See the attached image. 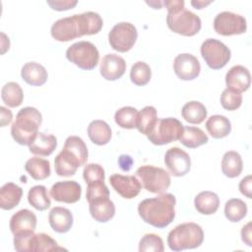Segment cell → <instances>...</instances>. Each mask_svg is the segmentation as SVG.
<instances>
[{
    "mask_svg": "<svg viewBox=\"0 0 252 252\" xmlns=\"http://www.w3.org/2000/svg\"><path fill=\"white\" fill-rule=\"evenodd\" d=\"M175 197L170 193H162L155 198L143 200L138 206L142 220L158 228L167 226L175 218Z\"/></svg>",
    "mask_w": 252,
    "mask_h": 252,
    "instance_id": "6da1fadb",
    "label": "cell"
},
{
    "mask_svg": "<svg viewBox=\"0 0 252 252\" xmlns=\"http://www.w3.org/2000/svg\"><path fill=\"white\" fill-rule=\"evenodd\" d=\"M163 4L167 8L166 24L174 32L192 36L201 30V19L193 12L186 10L183 0H168Z\"/></svg>",
    "mask_w": 252,
    "mask_h": 252,
    "instance_id": "7a4b0ae2",
    "label": "cell"
},
{
    "mask_svg": "<svg viewBox=\"0 0 252 252\" xmlns=\"http://www.w3.org/2000/svg\"><path fill=\"white\" fill-rule=\"evenodd\" d=\"M41 121V113L36 108L27 106L20 109L11 126L13 139L20 145L30 146L38 134Z\"/></svg>",
    "mask_w": 252,
    "mask_h": 252,
    "instance_id": "3957f363",
    "label": "cell"
},
{
    "mask_svg": "<svg viewBox=\"0 0 252 252\" xmlns=\"http://www.w3.org/2000/svg\"><path fill=\"white\" fill-rule=\"evenodd\" d=\"M204 240L202 227L195 222H184L176 225L167 235V244L173 251L199 247Z\"/></svg>",
    "mask_w": 252,
    "mask_h": 252,
    "instance_id": "277c9868",
    "label": "cell"
},
{
    "mask_svg": "<svg viewBox=\"0 0 252 252\" xmlns=\"http://www.w3.org/2000/svg\"><path fill=\"white\" fill-rule=\"evenodd\" d=\"M14 247L19 252H45L63 250L57 242L46 233L34 231L14 235Z\"/></svg>",
    "mask_w": 252,
    "mask_h": 252,
    "instance_id": "5b68a950",
    "label": "cell"
},
{
    "mask_svg": "<svg viewBox=\"0 0 252 252\" xmlns=\"http://www.w3.org/2000/svg\"><path fill=\"white\" fill-rule=\"evenodd\" d=\"M183 128V124L176 118H158L156 125L147 137L154 145H165L179 140Z\"/></svg>",
    "mask_w": 252,
    "mask_h": 252,
    "instance_id": "8992f818",
    "label": "cell"
},
{
    "mask_svg": "<svg viewBox=\"0 0 252 252\" xmlns=\"http://www.w3.org/2000/svg\"><path fill=\"white\" fill-rule=\"evenodd\" d=\"M66 57L81 69L93 70L98 63L99 53L94 43L82 40L68 47Z\"/></svg>",
    "mask_w": 252,
    "mask_h": 252,
    "instance_id": "52a82bcc",
    "label": "cell"
},
{
    "mask_svg": "<svg viewBox=\"0 0 252 252\" xmlns=\"http://www.w3.org/2000/svg\"><path fill=\"white\" fill-rule=\"evenodd\" d=\"M136 175L142 181L143 187L152 193H162L170 185V175L161 167L142 165L136 170Z\"/></svg>",
    "mask_w": 252,
    "mask_h": 252,
    "instance_id": "ba28073f",
    "label": "cell"
},
{
    "mask_svg": "<svg viewBox=\"0 0 252 252\" xmlns=\"http://www.w3.org/2000/svg\"><path fill=\"white\" fill-rule=\"evenodd\" d=\"M201 54L207 65L214 70L223 68L231 55L229 48L216 38H208L202 43Z\"/></svg>",
    "mask_w": 252,
    "mask_h": 252,
    "instance_id": "9c48e42d",
    "label": "cell"
},
{
    "mask_svg": "<svg viewBox=\"0 0 252 252\" xmlns=\"http://www.w3.org/2000/svg\"><path fill=\"white\" fill-rule=\"evenodd\" d=\"M138 36L135 26L128 22L116 24L108 33L110 46L118 52L129 51L136 42Z\"/></svg>",
    "mask_w": 252,
    "mask_h": 252,
    "instance_id": "30bf717a",
    "label": "cell"
},
{
    "mask_svg": "<svg viewBox=\"0 0 252 252\" xmlns=\"http://www.w3.org/2000/svg\"><path fill=\"white\" fill-rule=\"evenodd\" d=\"M214 29L221 35L240 34L246 32L247 24L243 16L232 12H220L214 20Z\"/></svg>",
    "mask_w": 252,
    "mask_h": 252,
    "instance_id": "8fae6325",
    "label": "cell"
},
{
    "mask_svg": "<svg viewBox=\"0 0 252 252\" xmlns=\"http://www.w3.org/2000/svg\"><path fill=\"white\" fill-rule=\"evenodd\" d=\"M164 163L173 176H184L190 170L191 158L189 155L178 147L170 148L164 155Z\"/></svg>",
    "mask_w": 252,
    "mask_h": 252,
    "instance_id": "7c38bea8",
    "label": "cell"
},
{
    "mask_svg": "<svg viewBox=\"0 0 252 252\" xmlns=\"http://www.w3.org/2000/svg\"><path fill=\"white\" fill-rule=\"evenodd\" d=\"M173 69L176 76L183 81H190L197 78L201 71L199 60L192 54H178L173 61Z\"/></svg>",
    "mask_w": 252,
    "mask_h": 252,
    "instance_id": "4fadbf2b",
    "label": "cell"
},
{
    "mask_svg": "<svg viewBox=\"0 0 252 252\" xmlns=\"http://www.w3.org/2000/svg\"><path fill=\"white\" fill-rule=\"evenodd\" d=\"M82 194L81 185L74 180L59 181L52 185L50 196L57 202L73 204L80 200Z\"/></svg>",
    "mask_w": 252,
    "mask_h": 252,
    "instance_id": "5bb4252c",
    "label": "cell"
},
{
    "mask_svg": "<svg viewBox=\"0 0 252 252\" xmlns=\"http://www.w3.org/2000/svg\"><path fill=\"white\" fill-rule=\"evenodd\" d=\"M109 183L116 193L124 199H133L141 191V183L136 176L112 174L109 177Z\"/></svg>",
    "mask_w": 252,
    "mask_h": 252,
    "instance_id": "9a60e30c",
    "label": "cell"
},
{
    "mask_svg": "<svg viewBox=\"0 0 252 252\" xmlns=\"http://www.w3.org/2000/svg\"><path fill=\"white\" fill-rule=\"evenodd\" d=\"M100 75L107 81H115L121 78L126 71L125 60L114 53L104 55L100 62Z\"/></svg>",
    "mask_w": 252,
    "mask_h": 252,
    "instance_id": "2e32d148",
    "label": "cell"
},
{
    "mask_svg": "<svg viewBox=\"0 0 252 252\" xmlns=\"http://www.w3.org/2000/svg\"><path fill=\"white\" fill-rule=\"evenodd\" d=\"M51 35L58 41H69L79 37L76 16L66 17L57 20L51 27Z\"/></svg>",
    "mask_w": 252,
    "mask_h": 252,
    "instance_id": "e0dca14e",
    "label": "cell"
},
{
    "mask_svg": "<svg viewBox=\"0 0 252 252\" xmlns=\"http://www.w3.org/2000/svg\"><path fill=\"white\" fill-rule=\"evenodd\" d=\"M225 84L228 89L242 93L248 90L251 84V75L249 70L242 65L231 67L225 75Z\"/></svg>",
    "mask_w": 252,
    "mask_h": 252,
    "instance_id": "ac0fdd59",
    "label": "cell"
},
{
    "mask_svg": "<svg viewBox=\"0 0 252 252\" xmlns=\"http://www.w3.org/2000/svg\"><path fill=\"white\" fill-rule=\"evenodd\" d=\"M35 227L36 217L28 209L18 211L10 220V229L14 235L34 231Z\"/></svg>",
    "mask_w": 252,
    "mask_h": 252,
    "instance_id": "d6986e66",
    "label": "cell"
},
{
    "mask_svg": "<svg viewBox=\"0 0 252 252\" xmlns=\"http://www.w3.org/2000/svg\"><path fill=\"white\" fill-rule=\"evenodd\" d=\"M77 26L79 31V37L83 35H91L97 33L103 25L102 19L99 14L95 12H85L82 14H76Z\"/></svg>",
    "mask_w": 252,
    "mask_h": 252,
    "instance_id": "ffe728a7",
    "label": "cell"
},
{
    "mask_svg": "<svg viewBox=\"0 0 252 252\" xmlns=\"http://www.w3.org/2000/svg\"><path fill=\"white\" fill-rule=\"evenodd\" d=\"M48 220L51 228L58 233H65L73 225V215L70 210L63 207H54L51 209Z\"/></svg>",
    "mask_w": 252,
    "mask_h": 252,
    "instance_id": "44dd1931",
    "label": "cell"
},
{
    "mask_svg": "<svg viewBox=\"0 0 252 252\" xmlns=\"http://www.w3.org/2000/svg\"><path fill=\"white\" fill-rule=\"evenodd\" d=\"M89 205L91 216L98 222H106L115 215V206L109 197L95 199Z\"/></svg>",
    "mask_w": 252,
    "mask_h": 252,
    "instance_id": "7402d4cb",
    "label": "cell"
},
{
    "mask_svg": "<svg viewBox=\"0 0 252 252\" xmlns=\"http://www.w3.org/2000/svg\"><path fill=\"white\" fill-rule=\"evenodd\" d=\"M23 80L32 86H42L48 78L46 69L36 62L26 63L21 71Z\"/></svg>",
    "mask_w": 252,
    "mask_h": 252,
    "instance_id": "603a6c76",
    "label": "cell"
},
{
    "mask_svg": "<svg viewBox=\"0 0 252 252\" xmlns=\"http://www.w3.org/2000/svg\"><path fill=\"white\" fill-rule=\"evenodd\" d=\"M57 146V139L52 134L38 132L34 140L29 146L30 152L36 156L47 157L51 155Z\"/></svg>",
    "mask_w": 252,
    "mask_h": 252,
    "instance_id": "cb8c5ba5",
    "label": "cell"
},
{
    "mask_svg": "<svg viewBox=\"0 0 252 252\" xmlns=\"http://www.w3.org/2000/svg\"><path fill=\"white\" fill-rule=\"evenodd\" d=\"M23 189L13 182L4 184L0 189V207L3 210H12L20 203Z\"/></svg>",
    "mask_w": 252,
    "mask_h": 252,
    "instance_id": "d4e9b609",
    "label": "cell"
},
{
    "mask_svg": "<svg viewBox=\"0 0 252 252\" xmlns=\"http://www.w3.org/2000/svg\"><path fill=\"white\" fill-rule=\"evenodd\" d=\"M196 210L202 215L215 214L220 206L219 196L212 191L200 192L194 199Z\"/></svg>",
    "mask_w": 252,
    "mask_h": 252,
    "instance_id": "484cf974",
    "label": "cell"
},
{
    "mask_svg": "<svg viewBox=\"0 0 252 252\" xmlns=\"http://www.w3.org/2000/svg\"><path fill=\"white\" fill-rule=\"evenodd\" d=\"M88 135L91 141L98 146L107 144L111 139V129L103 120H94L88 126Z\"/></svg>",
    "mask_w": 252,
    "mask_h": 252,
    "instance_id": "4316f807",
    "label": "cell"
},
{
    "mask_svg": "<svg viewBox=\"0 0 252 252\" xmlns=\"http://www.w3.org/2000/svg\"><path fill=\"white\" fill-rule=\"evenodd\" d=\"M206 129L215 139L226 137L231 131V124L228 118L223 115H212L206 122Z\"/></svg>",
    "mask_w": 252,
    "mask_h": 252,
    "instance_id": "83f0119b",
    "label": "cell"
},
{
    "mask_svg": "<svg viewBox=\"0 0 252 252\" xmlns=\"http://www.w3.org/2000/svg\"><path fill=\"white\" fill-rule=\"evenodd\" d=\"M80 163L71 157L66 151L62 150L54 159V168L55 172L59 176H71L74 175L80 167Z\"/></svg>",
    "mask_w": 252,
    "mask_h": 252,
    "instance_id": "f1b7e54d",
    "label": "cell"
},
{
    "mask_svg": "<svg viewBox=\"0 0 252 252\" xmlns=\"http://www.w3.org/2000/svg\"><path fill=\"white\" fill-rule=\"evenodd\" d=\"M179 141L186 148L195 149L206 144L209 141V138L205 132L198 127L184 126Z\"/></svg>",
    "mask_w": 252,
    "mask_h": 252,
    "instance_id": "f546056e",
    "label": "cell"
},
{
    "mask_svg": "<svg viewBox=\"0 0 252 252\" xmlns=\"http://www.w3.org/2000/svg\"><path fill=\"white\" fill-rule=\"evenodd\" d=\"M243 168V162L241 156L235 151L226 152L221 159V170L222 173L229 177H237Z\"/></svg>",
    "mask_w": 252,
    "mask_h": 252,
    "instance_id": "4dcf8cb0",
    "label": "cell"
},
{
    "mask_svg": "<svg viewBox=\"0 0 252 252\" xmlns=\"http://www.w3.org/2000/svg\"><path fill=\"white\" fill-rule=\"evenodd\" d=\"M25 169L35 180H43L50 175L49 161L38 157L28 159L25 164Z\"/></svg>",
    "mask_w": 252,
    "mask_h": 252,
    "instance_id": "1f68e13d",
    "label": "cell"
},
{
    "mask_svg": "<svg viewBox=\"0 0 252 252\" xmlns=\"http://www.w3.org/2000/svg\"><path fill=\"white\" fill-rule=\"evenodd\" d=\"M182 117L191 124H200L207 117V108L200 101L186 102L181 110Z\"/></svg>",
    "mask_w": 252,
    "mask_h": 252,
    "instance_id": "d6a6232c",
    "label": "cell"
},
{
    "mask_svg": "<svg viewBox=\"0 0 252 252\" xmlns=\"http://www.w3.org/2000/svg\"><path fill=\"white\" fill-rule=\"evenodd\" d=\"M63 149L72 155L82 165L87 162L88 149L82 138L78 136H69L64 144Z\"/></svg>",
    "mask_w": 252,
    "mask_h": 252,
    "instance_id": "836d02e7",
    "label": "cell"
},
{
    "mask_svg": "<svg viewBox=\"0 0 252 252\" xmlns=\"http://www.w3.org/2000/svg\"><path fill=\"white\" fill-rule=\"evenodd\" d=\"M1 97L9 107H17L22 104L24 94L21 86L15 82L5 84L1 90Z\"/></svg>",
    "mask_w": 252,
    "mask_h": 252,
    "instance_id": "e575fe53",
    "label": "cell"
},
{
    "mask_svg": "<svg viewBox=\"0 0 252 252\" xmlns=\"http://www.w3.org/2000/svg\"><path fill=\"white\" fill-rule=\"evenodd\" d=\"M28 201L37 211H44L51 205L45 186L35 185L29 190Z\"/></svg>",
    "mask_w": 252,
    "mask_h": 252,
    "instance_id": "d590c367",
    "label": "cell"
},
{
    "mask_svg": "<svg viewBox=\"0 0 252 252\" xmlns=\"http://www.w3.org/2000/svg\"><path fill=\"white\" fill-rule=\"evenodd\" d=\"M158 121L157 109L154 106H145L138 114L137 129L140 133L148 135Z\"/></svg>",
    "mask_w": 252,
    "mask_h": 252,
    "instance_id": "8d00e7d4",
    "label": "cell"
},
{
    "mask_svg": "<svg viewBox=\"0 0 252 252\" xmlns=\"http://www.w3.org/2000/svg\"><path fill=\"white\" fill-rule=\"evenodd\" d=\"M138 110L132 106H124L119 108L114 115V120L118 126L124 129L137 128Z\"/></svg>",
    "mask_w": 252,
    "mask_h": 252,
    "instance_id": "74e56055",
    "label": "cell"
},
{
    "mask_svg": "<svg viewBox=\"0 0 252 252\" xmlns=\"http://www.w3.org/2000/svg\"><path fill=\"white\" fill-rule=\"evenodd\" d=\"M247 214V205L238 198L229 199L224 205V215L231 222L241 220Z\"/></svg>",
    "mask_w": 252,
    "mask_h": 252,
    "instance_id": "f35d334b",
    "label": "cell"
},
{
    "mask_svg": "<svg viewBox=\"0 0 252 252\" xmlns=\"http://www.w3.org/2000/svg\"><path fill=\"white\" fill-rule=\"evenodd\" d=\"M152 77V71L150 66L143 62L137 61L133 64L130 71V79L137 86L147 85Z\"/></svg>",
    "mask_w": 252,
    "mask_h": 252,
    "instance_id": "ab89813d",
    "label": "cell"
},
{
    "mask_svg": "<svg viewBox=\"0 0 252 252\" xmlns=\"http://www.w3.org/2000/svg\"><path fill=\"white\" fill-rule=\"evenodd\" d=\"M163 250H164V247H163L162 239L155 233L145 234L139 242L140 252H146V251L162 252Z\"/></svg>",
    "mask_w": 252,
    "mask_h": 252,
    "instance_id": "60d3db41",
    "label": "cell"
},
{
    "mask_svg": "<svg viewBox=\"0 0 252 252\" xmlns=\"http://www.w3.org/2000/svg\"><path fill=\"white\" fill-rule=\"evenodd\" d=\"M220 103L224 109L236 110L242 103V95L240 93L226 88L221 93Z\"/></svg>",
    "mask_w": 252,
    "mask_h": 252,
    "instance_id": "b9f144b4",
    "label": "cell"
},
{
    "mask_svg": "<svg viewBox=\"0 0 252 252\" xmlns=\"http://www.w3.org/2000/svg\"><path fill=\"white\" fill-rule=\"evenodd\" d=\"M83 176L87 184L96 182V181H104V169L98 163H89L85 166L83 171Z\"/></svg>",
    "mask_w": 252,
    "mask_h": 252,
    "instance_id": "7bdbcfd3",
    "label": "cell"
},
{
    "mask_svg": "<svg viewBox=\"0 0 252 252\" xmlns=\"http://www.w3.org/2000/svg\"><path fill=\"white\" fill-rule=\"evenodd\" d=\"M109 197V190L104 181H96L88 184L86 199L90 203L98 198Z\"/></svg>",
    "mask_w": 252,
    "mask_h": 252,
    "instance_id": "ee69618b",
    "label": "cell"
},
{
    "mask_svg": "<svg viewBox=\"0 0 252 252\" xmlns=\"http://www.w3.org/2000/svg\"><path fill=\"white\" fill-rule=\"evenodd\" d=\"M78 1L74 0H60V1H47V4L53 9V10H57V11H65V10H69L72 9L73 7H75L77 5Z\"/></svg>",
    "mask_w": 252,
    "mask_h": 252,
    "instance_id": "f6af8a7d",
    "label": "cell"
},
{
    "mask_svg": "<svg viewBox=\"0 0 252 252\" xmlns=\"http://www.w3.org/2000/svg\"><path fill=\"white\" fill-rule=\"evenodd\" d=\"M251 183H252V178L251 175H247L246 177L242 178L241 181L239 182V190L240 192L245 195L247 198H252L251 194Z\"/></svg>",
    "mask_w": 252,
    "mask_h": 252,
    "instance_id": "bcb514c9",
    "label": "cell"
},
{
    "mask_svg": "<svg viewBox=\"0 0 252 252\" xmlns=\"http://www.w3.org/2000/svg\"><path fill=\"white\" fill-rule=\"evenodd\" d=\"M0 113H1V127H5L6 125H8L13 118V114L11 112V110H9L8 108L4 107V106H0Z\"/></svg>",
    "mask_w": 252,
    "mask_h": 252,
    "instance_id": "7dc6e473",
    "label": "cell"
},
{
    "mask_svg": "<svg viewBox=\"0 0 252 252\" xmlns=\"http://www.w3.org/2000/svg\"><path fill=\"white\" fill-rule=\"evenodd\" d=\"M241 239L248 246H251V222H247L241 229Z\"/></svg>",
    "mask_w": 252,
    "mask_h": 252,
    "instance_id": "c3c4849f",
    "label": "cell"
},
{
    "mask_svg": "<svg viewBox=\"0 0 252 252\" xmlns=\"http://www.w3.org/2000/svg\"><path fill=\"white\" fill-rule=\"evenodd\" d=\"M118 163L120 165V167L124 170V171H128L133 164V159L130 156L127 155H122L119 157L118 158Z\"/></svg>",
    "mask_w": 252,
    "mask_h": 252,
    "instance_id": "681fc988",
    "label": "cell"
},
{
    "mask_svg": "<svg viewBox=\"0 0 252 252\" xmlns=\"http://www.w3.org/2000/svg\"><path fill=\"white\" fill-rule=\"evenodd\" d=\"M212 3V1H201V0H193V1H191V5L192 6H194L196 9H202V8H204L205 6H207V5H209V4H211Z\"/></svg>",
    "mask_w": 252,
    "mask_h": 252,
    "instance_id": "f907efd6",
    "label": "cell"
}]
</instances>
